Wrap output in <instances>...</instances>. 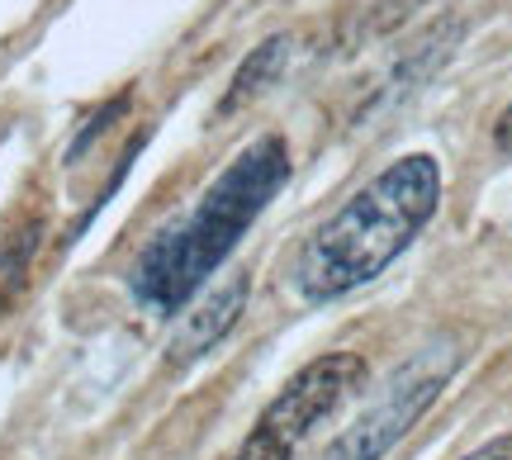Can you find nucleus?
<instances>
[{
	"label": "nucleus",
	"instance_id": "39448f33",
	"mask_svg": "<svg viewBox=\"0 0 512 460\" xmlns=\"http://www.w3.org/2000/svg\"><path fill=\"white\" fill-rule=\"evenodd\" d=\"M247 295H252V276H247V271H233L214 295H204L200 304L181 318V328H176L171 347H166V361H171V366H190V361H200L209 347H219L223 337H228V328H233L242 318V309H247Z\"/></svg>",
	"mask_w": 512,
	"mask_h": 460
},
{
	"label": "nucleus",
	"instance_id": "7ed1b4c3",
	"mask_svg": "<svg viewBox=\"0 0 512 460\" xmlns=\"http://www.w3.org/2000/svg\"><path fill=\"white\" fill-rule=\"evenodd\" d=\"M460 361H465L460 342H451V337L427 342L413 361H403V366L389 375V385H384L380 399H375L337 442H328V451L318 460H384L422 423V413L441 399V389L451 385V375L460 370Z\"/></svg>",
	"mask_w": 512,
	"mask_h": 460
},
{
	"label": "nucleus",
	"instance_id": "423d86ee",
	"mask_svg": "<svg viewBox=\"0 0 512 460\" xmlns=\"http://www.w3.org/2000/svg\"><path fill=\"white\" fill-rule=\"evenodd\" d=\"M290 57H294V34H271L261 48H252V53L242 57V67H238V76H233L228 95L219 100V114H233L238 105H247V100L271 91L275 81L285 76Z\"/></svg>",
	"mask_w": 512,
	"mask_h": 460
},
{
	"label": "nucleus",
	"instance_id": "6e6552de",
	"mask_svg": "<svg viewBox=\"0 0 512 460\" xmlns=\"http://www.w3.org/2000/svg\"><path fill=\"white\" fill-rule=\"evenodd\" d=\"M460 460H512V437H494V442L475 446L470 456H460Z\"/></svg>",
	"mask_w": 512,
	"mask_h": 460
},
{
	"label": "nucleus",
	"instance_id": "20e7f679",
	"mask_svg": "<svg viewBox=\"0 0 512 460\" xmlns=\"http://www.w3.org/2000/svg\"><path fill=\"white\" fill-rule=\"evenodd\" d=\"M366 356L356 351H328L294 375L290 385L275 394L266 413L256 418V427L247 432V442L238 446L247 460H294V451L309 442L318 423L342 408L351 389L366 380Z\"/></svg>",
	"mask_w": 512,
	"mask_h": 460
},
{
	"label": "nucleus",
	"instance_id": "9d476101",
	"mask_svg": "<svg viewBox=\"0 0 512 460\" xmlns=\"http://www.w3.org/2000/svg\"><path fill=\"white\" fill-rule=\"evenodd\" d=\"M233 460H247V456H242V451H238V456H233Z\"/></svg>",
	"mask_w": 512,
	"mask_h": 460
},
{
	"label": "nucleus",
	"instance_id": "0eeeda50",
	"mask_svg": "<svg viewBox=\"0 0 512 460\" xmlns=\"http://www.w3.org/2000/svg\"><path fill=\"white\" fill-rule=\"evenodd\" d=\"M38 247H43V223L38 219L19 223V228H10L0 238V318L15 309L19 295H24V285L34 276Z\"/></svg>",
	"mask_w": 512,
	"mask_h": 460
},
{
	"label": "nucleus",
	"instance_id": "f03ea898",
	"mask_svg": "<svg viewBox=\"0 0 512 460\" xmlns=\"http://www.w3.org/2000/svg\"><path fill=\"white\" fill-rule=\"evenodd\" d=\"M441 204V162L432 152H403L370 176L294 257V295L304 304L332 299L380 280L418 242Z\"/></svg>",
	"mask_w": 512,
	"mask_h": 460
},
{
	"label": "nucleus",
	"instance_id": "1a4fd4ad",
	"mask_svg": "<svg viewBox=\"0 0 512 460\" xmlns=\"http://www.w3.org/2000/svg\"><path fill=\"white\" fill-rule=\"evenodd\" d=\"M494 148L503 152V157H512V105L498 114V124H494Z\"/></svg>",
	"mask_w": 512,
	"mask_h": 460
},
{
	"label": "nucleus",
	"instance_id": "f257e3e1",
	"mask_svg": "<svg viewBox=\"0 0 512 460\" xmlns=\"http://www.w3.org/2000/svg\"><path fill=\"white\" fill-rule=\"evenodd\" d=\"M285 181H290V143L280 133H261L214 176V185L190 204V214L166 223L138 252L128 276L133 299L152 313H181L200 295L204 280L233 257V247L285 190Z\"/></svg>",
	"mask_w": 512,
	"mask_h": 460
}]
</instances>
